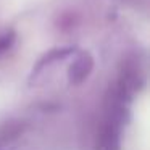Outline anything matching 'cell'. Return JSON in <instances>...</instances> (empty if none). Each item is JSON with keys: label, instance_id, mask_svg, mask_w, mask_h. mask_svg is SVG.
I'll return each instance as SVG.
<instances>
[{"label": "cell", "instance_id": "obj_1", "mask_svg": "<svg viewBox=\"0 0 150 150\" xmlns=\"http://www.w3.org/2000/svg\"><path fill=\"white\" fill-rule=\"evenodd\" d=\"M123 124L105 120L97 139V150H120Z\"/></svg>", "mask_w": 150, "mask_h": 150}, {"label": "cell", "instance_id": "obj_2", "mask_svg": "<svg viewBox=\"0 0 150 150\" xmlns=\"http://www.w3.org/2000/svg\"><path fill=\"white\" fill-rule=\"evenodd\" d=\"M94 68V58L87 52H78L68 68V79L71 84L82 82Z\"/></svg>", "mask_w": 150, "mask_h": 150}, {"label": "cell", "instance_id": "obj_3", "mask_svg": "<svg viewBox=\"0 0 150 150\" xmlns=\"http://www.w3.org/2000/svg\"><path fill=\"white\" fill-rule=\"evenodd\" d=\"M15 40H16V34L13 29H5L0 33V57L5 55L13 47Z\"/></svg>", "mask_w": 150, "mask_h": 150}]
</instances>
